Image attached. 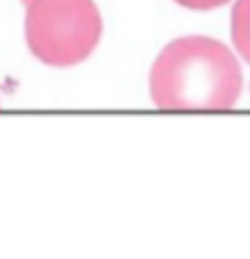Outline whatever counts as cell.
I'll return each instance as SVG.
<instances>
[{"label": "cell", "instance_id": "1", "mask_svg": "<svg viewBox=\"0 0 250 259\" xmlns=\"http://www.w3.org/2000/svg\"><path fill=\"white\" fill-rule=\"evenodd\" d=\"M149 93L160 110H230L241 95V68L226 44L180 37L154 62Z\"/></svg>", "mask_w": 250, "mask_h": 259}, {"label": "cell", "instance_id": "4", "mask_svg": "<svg viewBox=\"0 0 250 259\" xmlns=\"http://www.w3.org/2000/svg\"><path fill=\"white\" fill-rule=\"evenodd\" d=\"M178 5L187 9H195V11H211V9H217L222 5H226L228 0H176Z\"/></svg>", "mask_w": 250, "mask_h": 259}, {"label": "cell", "instance_id": "2", "mask_svg": "<svg viewBox=\"0 0 250 259\" xmlns=\"http://www.w3.org/2000/svg\"><path fill=\"white\" fill-rule=\"evenodd\" d=\"M101 16L94 0H29V51L48 66L66 68L83 62L101 40Z\"/></svg>", "mask_w": 250, "mask_h": 259}, {"label": "cell", "instance_id": "3", "mask_svg": "<svg viewBox=\"0 0 250 259\" xmlns=\"http://www.w3.org/2000/svg\"><path fill=\"white\" fill-rule=\"evenodd\" d=\"M230 35L235 49L250 64V0H237L230 14Z\"/></svg>", "mask_w": 250, "mask_h": 259}, {"label": "cell", "instance_id": "5", "mask_svg": "<svg viewBox=\"0 0 250 259\" xmlns=\"http://www.w3.org/2000/svg\"><path fill=\"white\" fill-rule=\"evenodd\" d=\"M22 3H29V0H22Z\"/></svg>", "mask_w": 250, "mask_h": 259}]
</instances>
